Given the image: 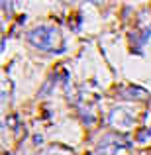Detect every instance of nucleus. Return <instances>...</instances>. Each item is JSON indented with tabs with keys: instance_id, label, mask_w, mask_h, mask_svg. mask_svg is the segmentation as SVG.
Returning a JSON list of instances; mask_svg holds the SVG:
<instances>
[{
	"instance_id": "1",
	"label": "nucleus",
	"mask_w": 151,
	"mask_h": 155,
	"mask_svg": "<svg viewBox=\"0 0 151 155\" xmlns=\"http://www.w3.org/2000/svg\"><path fill=\"white\" fill-rule=\"evenodd\" d=\"M30 39L39 45L41 49H51L53 47V39H57V31L55 30H47V28H39V30L31 31Z\"/></svg>"
}]
</instances>
